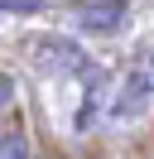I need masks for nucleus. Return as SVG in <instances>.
Wrapping results in <instances>:
<instances>
[{
    "mask_svg": "<svg viewBox=\"0 0 154 159\" xmlns=\"http://www.w3.org/2000/svg\"><path fill=\"white\" fill-rule=\"evenodd\" d=\"M149 101H154V48H140V53H135V63L125 68L120 87H116L111 116H140Z\"/></svg>",
    "mask_w": 154,
    "mask_h": 159,
    "instance_id": "1",
    "label": "nucleus"
},
{
    "mask_svg": "<svg viewBox=\"0 0 154 159\" xmlns=\"http://www.w3.org/2000/svg\"><path fill=\"white\" fill-rule=\"evenodd\" d=\"M29 53H34V63L43 72H82L87 68V53L77 48L72 39H58V34H53V39H34Z\"/></svg>",
    "mask_w": 154,
    "mask_h": 159,
    "instance_id": "2",
    "label": "nucleus"
},
{
    "mask_svg": "<svg viewBox=\"0 0 154 159\" xmlns=\"http://www.w3.org/2000/svg\"><path fill=\"white\" fill-rule=\"evenodd\" d=\"M125 15H130V5H125V0H111V5H82V10H77V24H82V29L116 34V29L125 24Z\"/></svg>",
    "mask_w": 154,
    "mask_h": 159,
    "instance_id": "3",
    "label": "nucleus"
},
{
    "mask_svg": "<svg viewBox=\"0 0 154 159\" xmlns=\"http://www.w3.org/2000/svg\"><path fill=\"white\" fill-rule=\"evenodd\" d=\"M0 159H29V135H24V130L0 135Z\"/></svg>",
    "mask_w": 154,
    "mask_h": 159,
    "instance_id": "4",
    "label": "nucleus"
},
{
    "mask_svg": "<svg viewBox=\"0 0 154 159\" xmlns=\"http://www.w3.org/2000/svg\"><path fill=\"white\" fill-rule=\"evenodd\" d=\"M43 0H0V15H38Z\"/></svg>",
    "mask_w": 154,
    "mask_h": 159,
    "instance_id": "5",
    "label": "nucleus"
},
{
    "mask_svg": "<svg viewBox=\"0 0 154 159\" xmlns=\"http://www.w3.org/2000/svg\"><path fill=\"white\" fill-rule=\"evenodd\" d=\"M10 101H15V82H10V77H0V111H5Z\"/></svg>",
    "mask_w": 154,
    "mask_h": 159,
    "instance_id": "6",
    "label": "nucleus"
}]
</instances>
